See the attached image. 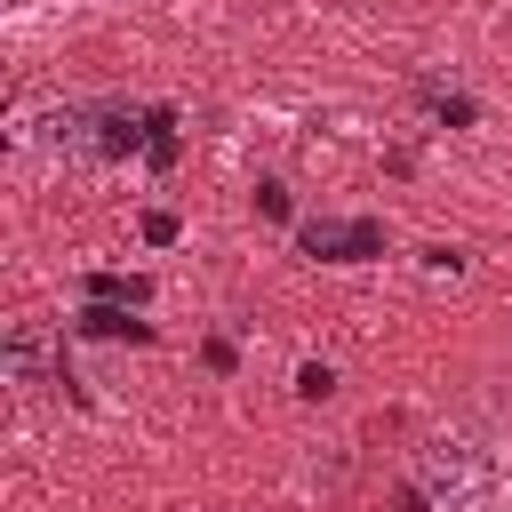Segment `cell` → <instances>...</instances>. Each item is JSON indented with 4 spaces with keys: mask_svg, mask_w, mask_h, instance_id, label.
<instances>
[{
    "mask_svg": "<svg viewBox=\"0 0 512 512\" xmlns=\"http://www.w3.org/2000/svg\"><path fill=\"white\" fill-rule=\"evenodd\" d=\"M424 272H464V248H424Z\"/></svg>",
    "mask_w": 512,
    "mask_h": 512,
    "instance_id": "obj_11",
    "label": "cell"
},
{
    "mask_svg": "<svg viewBox=\"0 0 512 512\" xmlns=\"http://www.w3.org/2000/svg\"><path fill=\"white\" fill-rule=\"evenodd\" d=\"M296 248L320 264H368V256H384V224L376 216H312V224H296Z\"/></svg>",
    "mask_w": 512,
    "mask_h": 512,
    "instance_id": "obj_3",
    "label": "cell"
},
{
    "mask_svg": "<svg viewBox=\"0 0 512 512\" xmlns=\"http://www.w3.org/2000/svg\"><path fill=\"white\" fill-rule=\"evenodd\" d=\"M88 296L96 304H144V280L136 272H88Z\"/></svg>",
    "mask_w": 512,
    "mask_h": 512,
    "instance_id": "obj_6",
    "label": "cell"
},
{
    "mask_svg": "<svg viewBox=\"0 0 512 512\" xmlns=\"http://www.w3.org/2000/svg\"><path fill=\"white\" fill-rule=\"evenodd\" d=\"M424 104L448 120V128H472V96H448V88H424Z\"/></svg>",
    "mask_w": 512,
    "mask_h": 512,
    "instance_id": "obj_7",
    "label": "cell"
},
{
    "mask_svg": "<svg viewBox=\"0 0 512 512\" xmlns=\"http://www.w3.org/2000/svg\"><path fill=\"white\" fill-rule=\"evenodd\" d=\"M80 328H88V336H104V344H120V336H128V344H152V328H144V320H128V304H88V312H80Z\"/></svg>",
    "mask_w": 512,
    "mask_h": 512,
    "instance_id": "obj_5",
    "label": "cell"
},
{
    "mask_svg": "<svg viewBox=\"0 0 512 512\" xmlns=\"http://www.w3.org/2000/svg\"><path fill=\"white\" fill-rule=\"evenodd\" d=\"M256 208H264V216H288V184L264 176V184H256Z\"/></svg>",
    "mask_w": 512,
    "mask_h": 512,
    "instance_id": "obj_9",
    "label": "cell"
},
{
    "mask_svg": "<svg viewBox=\"0 0 512 512\" xmlns=\"http://www.w3.org/2000/svg\"><path fill=\"white\" fill-rule=\"evenodd\" d=\"M496 448H480V440H464V432H440V440H424L416 448V488L440 504V512H464V504H480V496H496Z\"/></svg>",
    "mask_w": 512,
    "mask_h": 512,
    "instance_id": "obj_1",
    "label": "cell"
},
{
    "mask_svg": "<svg viewBox=\"0 0 512 512\" xmlns=\"http://www.w3.org/2000/svg\"><path fill=\"white\" fill-rule=\"evenodd\" d=\"M8 376H16L24 392H40V384H72V392H80V376H72V368L48 352V328H32V320L8 336Z\"/></svg>",
    "mask_w": 512,
    "mask_h": 512,
    "instance_id": "obj_4",
    "label": "cell"
},
{
    "mask_svg": "<svg viewBox=\"0 0 512 512\" xmlns=\"http://www.w3.org/2000/svg\"><path fill=\"white\" fill-rule=\"evenodd\" d=\"M24 144L32 152H56V160H104L112 136H104V112H80V104H48L24 120Z\"/></svg>",
    "mask_w": 512,
    "mask_h": 512,
    "instance_id": "obj_2",
    "label": "cell"
},
{
    "mask_svg": "<svg viewBox=\"0 0 512 512\" xmlns=\"http://www.w3.org/2000/svg\"><path fill=\"white\" fill-rule=\"evenodd\" d=\"M296 392H304V400H328V392H336V368L304 360V368H296Z\"/></svg>",
    "mask_w": 512,
    "mask_h": 512,
    "instance_id": "obj_8",
    "label": "cell"
},
{
    "mask_svg": "<svg viewBox=\"0 0 512 512\" xmlns=\"http://www.w3.org/2000/svg\"><path fill=\"white\" fill-rule=\"evenodd\" d=\"M144 240L168 248V240H176V216H168V208H144Z\"/></svg>",
    "mask_w": 512,
    "mask_h": 512,
    "instance_id": "obj_10",
    "label": "cell"
}]
</instances>
